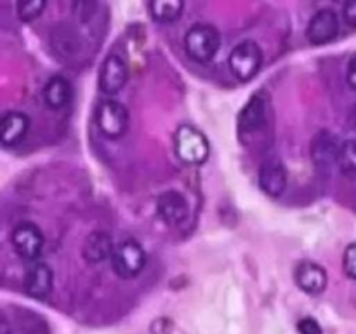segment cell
<instances>
[{
  "instance_id": "cell-1",
  "label": "cell",
  "mask_w": 356,
  "mask_h": 334,
  "mask_svg": "<svg viewBox=\"0 0 356 334\" xmlns=\"http://www.w3.org/2000/svg\"><path fill=\"white\" fill-rule=\"evenodd\" d=\"M219 45H221V35L214 24L195 23L184 35V49L188 56L198 63L211 61L219 51Z\"/></svg>"
},
{
  "instance_id": "cell-2",
  "label": "cell",
  "mask_w": 356,
  "mask_h": 334,
  "mask_svg": "<svg viewBox=\"0 0 356 334\" xmlns=\"http://www.w3.org/2000/svg\"><path fill=\"white\" fill-rule=\"evenodd\" d=\"M174 150L183 162L197 166V164H204L207 160L211 146L200 129L184 124L177 127L176 134H174Z\"/></svg>"
},
{
  "instance_id": "cell-3",
  "label": "cell",
  "mask_w": 356,
  "mask_h": 334,
  "mask_svg": "<svg viewBox=\"0 0 356 334\" xmlns=\"http://www.w3.org/2000/svg\"><path fill=\"white\" fill-rule=\"evenodd\" d=\"M111 267L122 278H134L145 270L146 253L136 240H124L118 244L111 256Z\"/></svg>"
},
{
  "instance_id": "cell-4",
  "label": "cell",
  "mask_w": 356,
  "mask_h": 334,
  "mask_svg": "<svg viewBox=\"0 0 356 334\" xmlns=\"http://www.w3.org/2000/svg\"><path fill=\"white\" fill-rule=\"evenodd\" d=\"M229 70L240 80H250L263 65V51L254 40H242L228 56Z\"/></svg>"
},
{
  "instance_id": "cell-5",
  "label": "cell",
  "mask_w": 356,
  "mask_h": 334,
  "mask_svg": "<svg viewBox=\"0 0 356 334\" xmlns=\"http://www.w3.org/2000/svg\"><path fill=\"white\" fill-rule=\"evenodd\" d=\"M97 129L103 132L106 138L117 139L127 132L129 127V111L120 101L104 100L97 106L96 111Z\"/></svg>"
},
{
  "instance_id": "cell-6",
  "label": "cell",
  "mask_w": 356,
  "mask_h": 334,
  "mask_svg": "<svg viewBox=\"0 0 356 334\" xmlns=\"http://www.w3.org/2000/svg\"><path fill=\"white\" fill-rule=\"evenodd\" d=\"M10 242L21 257L33 261L40 256L45 239L42 230L35 223L23 221L14 226L13 233H10Z\"/></svg>"
},
{
  "instance_id": "cell-7",
  "label": "cell",
  "mask_w": 356,
  "mask_h": 334,
  "mask_svg": "<svg viewBox=\"0 0 356 334\" xmlns=\"http://www.w3.org/2000/svg\"><path fill=\"white\" fill-rule=\"evenodd\" d=\"M337 35H339V17L330 7L316 10L306 26V37L313 45L329 44Z\"/></svg>"
},
{
  "instance_id": "cell-8",
  "label": "cell",
  "mask_w": 356,
  "mask_h": 334,
  "mask_svg": "<svg viewBox=\"0 0 356 334\" xmlns=\"http://www.w3.org/2000/svg\"><path fill=\"white\" fill-rule=\"evenodd\" d=\"M266 97L261 96V94H254L238 115V124L236 125H238L240 138H252L256 132H259L264 127V124H266Z\"/></svg>"
},
{
  "instance_id": "cell-9",
  "label": "cell",
  "mask_w": 356,
  "mask_h": 334,
  "mask_svg": "<svg viewBox=\"0 0 356 334\" xmlns=\"http://www.w3.org/2000/svg\"><path fill=\"white\" fill-rule=\"evenodd\" d=\"M129 68L125 59L120 54L110 52L99 70V89L104 94H117L125 86Z\"/></svg>"
},
{
  "instance_id": "cell-10",
  "label": "cell",
  "mask_w": 356,
  "mask_h": 334,
  "mask_svg": "<svg viewBox=\"0 0 356 334\" xmlns=\"http://www.w3.org/2000/svg\"><path fill=\"white\" fill-rule=\"evenodd\" d=\"M156 212L167 225H179L186 221L190 214V204L181 191L167 190L156 198Z\"/></svg>"
},
{
  "instance_id": "cell-11",
  "label": "cell",
  "mask_w": 356,
  "mask_h": 334,
  "mask_svg": "<svg viewBox=\"0 0 356 334\" xmlns=\"http://www.w3.org/2000/svg\"><path fill=\"white\" fill-rule=\"evenodd\" d=\"M54 273L51 267L42 261H33L24 273V291L33 299H45L52 291Z\"/></svg>"
},
{
  "instance_id": "cell-12",
  "label": "cell",
  "mask_w": 356,
  "mask_h": 334,
  "mask_svg": "<svg viewBox=\"0 0 356 334\" xmlns=\"http://www.w3.org/2000/svg\"><path fill=\"white\" fill-rule=\"evenodd\" d=\"M261 190L270 197H280L287 188V169L278 159L264 160L259 169Z\"/></svg>"
},
{
  "instance_id": "cell-13",
  "label": "cell",
  "mask_w": 356,
  "mask_h": 334,
  "mask_svg": "<svg viewBox=\"0 0 356 334\" xmlns=\"http://www.w3.org/2000/svg\"><path fill=\"white\" fill-rule=\"evenodd\" d=\"M296 284L308 294H320L327 287V271L313 261H301L294 271Z\"/></svg>"
},
{
  "instance_id": "cell-14",
  "label": "cell",
  "mask_w": 356,
  "mask_h": 334,
  "mask_svg": "<svg viewBox=\"0 0 356 334\" xmlns=\"http://www.w3.org/2000/svg\"><path fill=\"white\" fill-rule=\"evenodd\" d=\"M341 143L329 131H320L312 141V159L318 169H330L337 164V153H339Z\"/></svg>"
},
{
  "instance_id": "cell-15",
  "label": "cell",
  "mask_w": 356,
  "mask_h": 334,
  "mask_svg": "<svg viewBox=\"0 0 356 334\" xmlns=\"http://www.w3.org/2000/svg\"><path fill=\"white\" fill-rule=\"evenodd\" d=\"M115 247L117 246L111 240L110 233L103 232V230H96V232L89 233L87 239L83 240L82 256L87 263L96 264L113 256Z\"/></svg>"
},
{
  "instance_id": "cell-16",
  "label": "cell",
  "mask_w": 356,
  "mask_h": 334,
  "mask_svg": "<svg viewBox=\"0 0 356 334\" xmlns=\"http://www.w3.org/2000/svg\"><path fill=\"white\" fill-rule=\"evenodd\" d=\"M30 131V117L23 111H7L0 120V139L3 146H14L21 143Z\"/></svg>"
},
{
  "instance_id": "cell-17",
  "label": "cell",
  "mask_w": 356,
  "mask_h": 334,
  "mask_svg": "<svg viewBox=\"0 0 356 334\" xmlns=\"http://www.w3.org/2000/svg\"><path fill=\"white\" fill-rule=\"evenodd\" d=\"M44 103L52 110H61L72 100V84L63 75H54L45 82L42 90Z\"/></svg>"
},
{
  "instance_id": "cell-18",
  "label": "cell",
  "mask_w": 356,
  "mask_h": 334,
  "mask_svg": "<svg viewBox=\"0 0 356 334\" xmlns=\"http://www.w3.org/2000/svg\"><path fill=\"white\" fill-rule=\"evenodd\" d=\"M51 42L54 45V51L66 56V58L75 56L80 49V37L76 35V31L72 26L63 23L54 26L51 33Z\"/></svg>"
},
{
  "instance_id": "cell-19",
  "label": "cell",
  "mask_w": 356,
  "mask_h": 334,
  "mask_svg": "<svg viewBox=\"0 0 356 334\" xmlns=\"http://www.w3.org/2000/svg\"><path fill=\"white\" fill-rule=\"evenodd\" d=\"M148 9L155 21L170 23V21H176L183 14L184 3L181 0H153V2L148 3Z\"/></svg>"
},
{
  "instance_id": "cell-20",
  "label": "cell",
  "mask_w": 356,
  "mask_h": 334,
  "mask_svg": "<svg viewBox=\"0 0 356 334\" xmlns=\"http://www.w3.org/2000/svg\"><path fill=\"white\" fill-rule=\"evenodd\" d=\"M337 166L348 176H356V139H346L341 143Z\"/></svg>"
},
{
  "instance_id": "cell-21",
  "label": "cell",
  "mask_w": 356,
  "mask_h": 334,
  "mask_svg": "<svg viewBox=\"0 0 356 334\" xmlns=\"http://www.w3.org/2000/svg\"><path fill=\"white\" fill-rule=\"evenodd\" d=\"M45 9V0H19L16 3V13L17 17L24 23L37 19Z\"/></svg>"
},
{
  "instance_id": "cell-22",
  "label": "cell",
  "mask_w": 356,
  "mask_h": 334,
  "mask_svg": "<svg viewBox=\"0 0 356 334\" xmlns=\"http://www.w3.org/2000/svg\"><path fill=\"white\" fill-rule=\"evenodd\" d=\"M343 270L350 278L356 280V242L350 244L343 254Z\"/></svg>"
},
{
  "instance_id": "cell-23",
  "label": "cell",
  "mask_w": 356,
  "mask_h": 334,
  "mask_svg": "<svg viewBox=\"0 0 356 334\" xmlns=\"http://www.w3.org/2000/svg\"><path fill=\"white\" fill-rule=\"evenodd\" d=\"M298 333L299 334H323L322 326L318 324V320L313 319V317H305L298 322Z\"/></svg>"
},
{
  "instance_id": "cell-24",
  "label": "cell",
  "mask_w": 356,
  "mask_h": 334,
  "mask_svg": "<svg viewBox=\"0 0 356 334\" xmlns=\"http://www.w3.org/2000/svg\"><path fill=\"white\" fill-rule=\"evenodd\" d=\"M343 17L348 26L356 28V0H350L343 6Z\"/></svg>"
},
{
  "instance_id": "cell-25",
  "label": "cell",
  "mask_w": 356,
  "mask_h": 334,
  "mask_svg": "<svg viewBox=\"0 0 356 334\" xmlns=\"http://www.w3.org/2000/svg\"><path fill=\"white\" fill-rule=\"evenodd\" d=\"M346 80H348V84H350L351 89L356 90V54L351 56L350 63H348Z\"/></svg>"
},
{
  "instance_id": "cell-26",
  "label": "cell",
  "mask_w": 356,
  "mask_h": 334,
  "mask_svg": "<svg viewBox=\"0 0 356 334\" xmlns=\"http://www.w3.org/2000/svg\"><path fill=\"white\" fill-rule=\"evenodd\" d=\"M0 334H10V327H9V324H7L6 319L2 320V327H0Z\"/></svg>"
},
{
  "instance_id": "cell-27",
  "label": "cell",
  "mask_w": 356,
  "mask_h": 334,
  "mask_svg": "<svg viewBox=\"0 0 356 334\" xmlns=\"http://www.w3.org/2000/svg\"><path fill=\"white\" fill-rule=\"evenodd\" d=\"M28 334H47V331L42 329V327H35V329H31Z\"/></svg>"
}]
</instances>
